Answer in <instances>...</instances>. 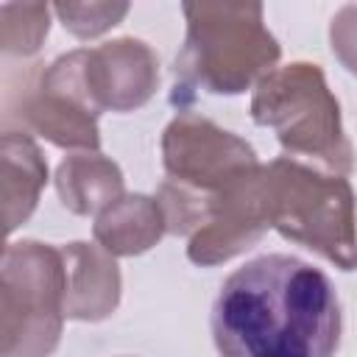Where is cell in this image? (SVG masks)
Returning a JSON list of instances; mask_svg holds the SVG:
<instances>
[{
	"label": "cell",
	"instance_id": "obj_1",
	"mask_svg": "<svg viewBox=\"0 0 357 357\" xmlns=\"http://www.w3.org/2000/svg\"><path fill=\"white\" fill-rule=\"evenodd\" d=\"M340 326V298L329 276L287 254L245 262L212 301L220 357H332Z\"/></svg>",
	"mask_w": 357,
	"mask_h": 357
},
{
	"label": "cell",
	"instance_id": "obj_2",
	"mask_svg": "<svg viewBox=\"0 0 357 357\" xmlns=\"http://www.w3.org/2000/svg\"><path fill=\"white\" fill-rule=\"evenodd\" d=\"M187 33L176 56V89L240 95L257 86L282 56L259 3H184Z\"/></svg>",
	"mask_w": 357,
	"mask_h": 357
},
{
	"label": "cell",
	"instance_id": "obj_3",
	"mask_svg": "<svg viewBox=\"0 0 357 357\" xmlns=\"http://www.w3.org/2000/svg\"><path fill=\"white\" fill-rule=\"evenodd\" d=\"M262 201L282 237L340 271L357 268V201L346 176L279 156L262 165Z\"/></svg>",
	"mask_w": 357,
	"mask_h": 357
},
{
	"label": "cell",
	"instance_id": "obj_4",
	"mask_svg": "<svg viewBox=\"0 0 357 357\" xmlns=\"http://www.w3.org/2000/svg\"><path fill=\"white\" fill-rule=\"evenodd\" d=\"M251 117L276 134L284 156L346 176L354 151L343 131L340 103L318 64L290 61L257 81Z\"/></svg>",
	"mask_w": 357,
	"mask_h": 357
},
{
	"label": "cell",
	"instance_id": "obj_5",
	"mask_svg": "<svg viewBox=\"0 0 357 357\" xmlns=\"http://www.w3.org/2000/svg\"><path fill=\"white\" fill-rule=\"evenodd\" d=\"M0 273V354L50 357L67 318L61 248L39 240L8 243Z\"/></svg>",
	"mask_w": 357,
	"mask_h": 357
},
{
	"label": "cell",
	"instance_id": "obj_6",
	"mask_svg": "<svg viewBox=\"0 0 357 357\" xmlns=\"http://www.w3.org/2000/svg\"><path fill=\"white\" fill-rule=\"evenodd\" d=\"M162 165L165 181L198 195L209 206L262 167L243 137L192 112L176 114L162 131Z\"/></svg>",
	"mask_w": 357,
	"mask_h": 357
},
{
	"label": "cell",
	"instance_id": "obj_7",
	"mask_svg": "<svg viewBox=\"0 0 357 357\" xmlns=\"http://www.w3.org/2000/svg\"><path fill=\"white\" fill-rule=\"evenodd\" d=\"M11 120L59 148H100L98 112L84 98L78 78V50L33 73L22 86V98H6V123Z\"/></svg>",
	"mask_w": 357,
	"mask_h": 357
},
{
	"label": "cell",
	"instance_id": "obj_8",
	"mask_svg": "<svg viewBox=\"0 0 357 357\" xmlns=\"http://www.w3.org/2000/svg\"><path fill=\"white\" fill-rule=\"evenodd\" d=\"M78 78L89 106L100 112H134L159 86V59L151 45L120 36L95 47H78Z\"/></svg>",
	"mask_w": 357,
	"mask_h": 357
},
{
	"label": "cell",
	"instance_id": "obj_9",
	"mask_svg": "<svg viewBox=\"0 0 357 357\" xmlns=\"http://www.w3.org/2000/svg\"><path fill=\"white\" fill-rule=\"evenodd\" d=\"M271 229L262 201V167L257 176L223 192L206 212L201 229L187 240L190 262L201 268L220 265L254 248Z\"/></svg>",
	"mask_w": 357,
	"mask_h": 357
},
{
	"label": "cell",
	"instance_id": "obj_10",
	"mask_svg": "<svg viewBox=\"0 0 357 357\" xmlns=\"http://www.w3.org/2000/svg\"><path fill=\"white\" fill-rule=\"evenodd\" d=\"M67 271L64 315L73 321H103L120 304V268L114 257L98 243H64L59 245Z\"/></svg>",
	"mask_w": 357,
	"mask_h": 357
},
{
	"label": "cell",
	"instance_id": "obj_11",
	"mask_svg": "<svg viewBox=\"0 0 357 357\" xmlns=\"http://www.w3.org/2000/svg\"><path fill=\"white\" fill-rule=\"evenodd\" d=\"M0 165H3V220H6V231L11 234L33 215L47 181V162L28 131L6 128L0 137Z\"/></svg>",
	"mask_w": 357,
	"mask_h": 357
},
{
	"label": "cell",
	"instance_id": "obj_12",
	"mask_svg": "<svg viewBox=\"0 0 357 357\" xmlns=\"http://www.w3.org/2000/svg\"><path fill=\"white\" fill-rule=\"evenodd\" d=\"M56 192L73 215H100L126 195L123 170L100 151H78L59 162Z\"/></svg>",
	"mask_w": 357,
	"mask_h": 357
},
{
	"label": "cell",
	"instance_id": "obj_13",
	"mask_svg": "<svg viewBox=\"0 0 357 357\" xmlns=\"http://www.w3.org/2000/svg\"><path fill=\"white\" fill-rule=\"evenodd\" d=\"M167 231L165 212L156 198L134 192L106 206L92 226L95 243L112 257H137L153 248Z\"/></svg>",
	"mask_w": 357,
	"mask_h": 357
},
{
	"label": "cell",
	"instance_id": "obj_14",
	"mask_svg": "<svg viewBox=\"0 0 357 357\" xmlns=\"http://www.w3.org/2000/svg\"><path fill=\"white\" fill-rule=\"evenodd\" d=\"M47 3H3L0 6V47L6 56H33L50 31Z\"/></svg>",
	"mask_w": 357,
	"mask_h": 357
},
{
	"label": "cell",
	"instance_id": "obj_15",
	"mask_svg": "<svg viewBox=\"0 0 357 357\" xmlns=\"http://www.w3.org/2000/svg\"><path fill=\"white\" fill-rule=\"evenodd\" d=\"M53 14L73 36L95 39L128 14V3H56Z\"/></svg>",
	"mask_w": 357,
	"mask_h": 357
},
{
	"label": "cell",
	"instance_id": "obj_16",
	"mask_svg": "<svg viewBox=\"0 0 357 357\" xmlns=\"http://www.w3.org/2000/svg\"><path fill=\"white\" fill-rule=\"evenodd\" d=\"M329 47L335 59L357 75V3H349L335 11L329 22Z\"/></svg>",
	"mask_w": 357,
	"mask_h": 357
}]
</instances>
